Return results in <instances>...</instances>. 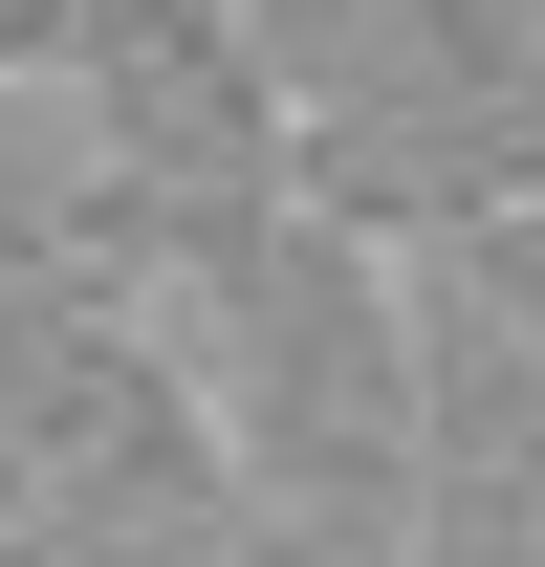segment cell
<instances>
[{
  "mask_svg": "<svg viewBox=\"0 0 545 567\" xmlns=\"http://www.w3.org/2000/svg\"><path fill=\"white\" fill-rule=\"evenodd\" d=\"M153 328L197 371V436L306 524L328 567H393V502H414V262L349 240V218H240L153 284Z\"/></svg>",
  "mask_w": 545,
  "mask_h": 567,
  "instance_id": "6da1fadb",
  "label": "cell"
},
{
  "mask_svg": "<svg viewBox=\"0 0 545 567\" xmlns=\"http://www.w3.org/2000/svg\"><path fill=\"white\" fill-rule=\"evenodd\" d=\"M0 87H44V110L175 218V262L240 240V218H284V66H263L240 0H66Z\"/></svg>",
  "mask_w": 545,
  "mask_h": 567,
  "instance_id": "7a4b0ae2",
  "label": "cell"
},
{
  "mask_svg": "<svg viewBox=\"0 0 545 567\" xmlns=\"http://www.w3.org/2000/svg\"><path fill=\"white\" fill-rule=\"evenodd\" d=\"M393 567H545V350L414 262V502Z\"/></svg>",
  "mask_w": 545,
  "mask_h": 567,
  "instance_id": "3957f363",
  "label": "cell"
},
{
  "mask_svg": "<svg viewBox=\"0 0 545 567\" xmlns=\"http://www.w3.org/2000/svg\"><path fill=\"white\" fill-rule=\"evenodd\" d=\"M436 284H480V306H502V328H524V350H545V197H502V218H459V240H436Z\"/></svg>",
  "mask_w": 545,
  "mask_h": 567,
  "instance_id": "277c9868",
  "label": "cell"
}]
</instances>
